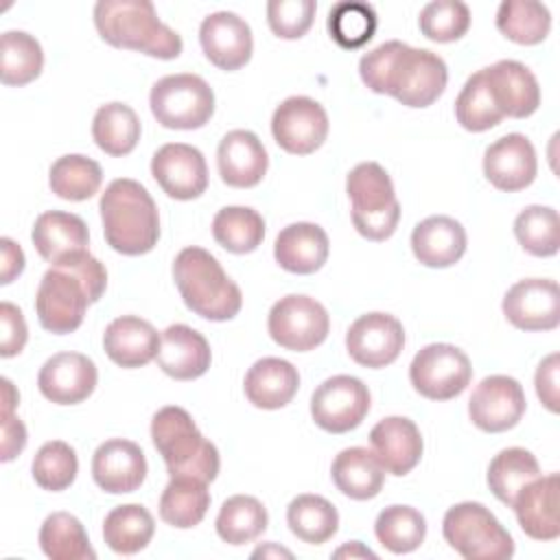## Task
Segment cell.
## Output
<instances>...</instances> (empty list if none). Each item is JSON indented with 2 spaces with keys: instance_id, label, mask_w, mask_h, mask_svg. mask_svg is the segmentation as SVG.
I'll list each match as a JSON object with an SVG mask.
<instances>
[{
  "instance_id": "obj_1",
  "label": "cell",
  "mask_w": 560,
  "mask_h": 560,
  "mask_svg": "<svg viewBox=\"0 0 560 560\" xmlns=\"http://www.w3.org/2000/svg\"><path fill=\"white\" fill-rule=\"evenodd\" d=\"M361 81L376 94H389L407 107H429L446 90L448 68L427 48L392 39L365 52L359 61Z\"/></svg>"
},
{
  "instance_id": "obj_2",
  "label": "cell",
  "mask_w": 560,
  "mask_h": 560,
  "mask_svg": "<svg viewBox=\"0 0 560 560\" xmlns=\"http://www.w3.org/2000/svg\"><path fill=\"white\" fill-rule=\"evenodd\" d=\"M105 287L107 271L90 249L50 265L42 276L35 295V311L42 328L52 335L74 332L83 324L88 306L101 300Z\"/></svg>"
},
{
  "instance_id": "obj_3",
  "label": "cell",
  "mask_w": 560,
  "mask_h": 560,
  "mask_svg": "<svg viewBox=\"0 0 560 560\" xmlns=\"http://www.w3.org/2000/svg\"><path fill=\"white\" fill-rule=\"evenodd\" d=\"M107 245L125 256H142L158 245L160 214L149 190L129 177L114 179L98 201Z\"/></svg>"
},
{
  "instance_id": "obj_4",
  "label": "cell",
  "mask_w": 560,
  "mask_h": 560,
  "mask_svg": "<svg viewBox=\"0 0 560 560\" xmlns=\"http://www.w3.org/2000/svg\"><path fill=\"white\" fill-rule=\"evenodd\" d=\"M94 26L109 46L158 59H175L184 48L179 33L158 18L149 0H98Z\"/></svg>"
},
{
  "instance_id": "obj_5",
  "label": "cell",
  "mask_w": 560,
  "mask_h": 560,
  "mask_svg": "<svg viewBox=\"0 0 560 560\" xmlns=\"http://www.w3.org/2000/svg\"><path fill=\"white\" fill-rule=\"evenodd\" d=\"M173 278L184 304L203 319L228 322L243 306L238 284L203 247H184L175 256Z\"/></svg>"
},
{
  "instance_id": "obj_6",
  "label": "cell",
  "mask_w": 560,
  "mask_h": 560,
  "mask_svg": "<svg viewBox=\"0 0 560 560\" xmlns=\"http://www.w3.org/2000/svg\"><path fill=\"white\" fill-rule=\"evenodd\" d=\"M151 440L171 477H197L206 483L219 475V451L201 435L190 413L177 405L162 407L151 420Z\"/></svg>"
},
{
  "instance_id": "obj_7",
  "label": "cell",
  "mask_w": 560,
  "mask_h": 560,
  "mask_svg": "<svg viewBox=\"0 0 560 560\" xmlns=\"http://www.w3.org/2000/svg\"><path fill=\"white\" fill-rule=\"evenodd\" d=\"M346 192L352 201V223L368 241L389 238L400 221V203L392 177L376 162L357 164L346 177Z\"/></svg>"
},
{
  "instance_id": "obj_8",
  "label": "cell",
  "mask_w": 560,
  "mask_h": 560,
  "mask_svg": "<svg viewBox=\"0 0 560 560\" xmlns=\"http://www.w3.org/2000/svg\"><path fill=\"white\" fill-rule=\"evenodd\" d=\"M444 540L466 560H505L514 553V540L499 518L477 501H462L446 510Z\"/></svg>"
},
{
  "instance_id": "obj_9",
  "label": "cell",
  "mask_w": 560,
  "mask_h": 560,
  "mask_svg": "<svg viewBox=\"0 0 560 560\" xmlns=\"http://www.w3.org/2000/svg\"><path fill=\"white\" fill-rule=\"evenodd\" d=\"M149 105L166 129H199L214 114V92L199 74H168L153 83Z\"/></svg>"
},
{
  "instance_id": "obj_10",
  "label": "cell",
  "mask_w": 560,
  "mask_h": 560,
  "mask_svg": "<svg viewBox=\"0 0 560 560\" xmlns=\"http://www.w3.org/2000/svg\"><path fill=\"white\" fill-rule=\"evenodd\" d=\"M470 359L453 343H429L409 365L413 389L429 400H451L459 396L470 385Z\"/></svg>"
},
{
  "instance_id": "obj_11",
  "label": "cell",
  "mask_w": 560,
  "mask_h": 560,
  "mask_svg": "<svg viewBox=\"0 0 560 560\" xmlns=\"http://www.w3.org/2000/svg\"><path fill=\"white\" fill-rule=\"evenodd\" d=\"M267 330L280 348L306 352L326 341L330 317L324 304H319L315 298L291 293L271 306Z\"/></svg>"
},
{
  "instance_id": "obj_12",
  "label": "cell",
  "mask_w": 560,
  "mask_h": 560,
  "mask_svg": "<svg viewBox=\"0 0 560 560\" xmlns=\"http://www.w3.org/2000/svg\"><path fill=\"white\" fill-rule=\"evenodd\" d=\"M370 411L368 385L350 374L326 378L311 396V416L328 433H348L357 429Z\"/></svg>"
},
{
  "instance_id": "obj_13",
  "label": "cell",
  "mask_w": 560,
  "mask_h": 560,
  "mask_svg": "<svg viewBox=\"0 0 560 560\" xmlns=\"http://www.w3.org/2000/svg\"><path fill=\"white\" fill-rule=\"evenodd\" d=\"M271 133L287 153L308 155L317 151L328 136V114L315 98L289 96L271 116Z\"/></svg>"
},
{
  "instance_id": "obj_14",
  "label": "cell",
  "mask_w": 560,
  "mask_h": 560,
  "mask_svg": "<svg viewBox=\"0 0 560 560\" xmlns=\"http://www.w3.org/2000/svg\"><path fill=\"white\" fill-rule=\"evenodd\" d=\"M525 392L521 383L505 374L486 376L468 400L472 424L486 433H501L518 424L525 413Z\"/></svg>"
},
{
  "instance_id": "obj_15",
  "label": "cell",
  "mask_w": 560,
  "mask_h": 560,
  "mask_svg": "<svg viewBox=\"0 0 560 560\" xmlns=\"http://www.w3.org/2000/svg\"><path fill=\"white\" fill-rule=\"evenodd\" d=\"M405 346L402 324L389 313H365L346 332V350L363 368H385L398 359Z\"/></svg>"
},
{
  "instance_id": "obj_16",
  "label": "cell",
  "mask_w": 560,
  "mask_h": 560,
  "mask_svg": "<svg viewBox=\"0 0 560 560\" xmlns=\"http://www.w3.org/2000/svg\"><path fill=\"white\" fill-rule=\"evenodd\" d=\"M151 175L160 188L179 201L197 199L208 188V166L203 153L184 142H168L153 153Z\"/></svg>"
},
{
  "instance_id": "obj_17",
  "label": "cell",
  "mask_w": 560,
  "mask_h": 560,
  "mask_svg": "<svg viewBox=\"0 0 560 560\" xmlns=\"http://www.w3.org/2000/svg\"><path fill=\"white\" fill-rule=\"evenodd\" d=\"M505 319L521 330H553L560 324V289L549 278H525L503 295Z\"/></svg>"
},
{
  "instance_id": "obj_18",
  "label": "cell",
  "mask_w": 560,
  "mask_h": 560,
  "mask_svg": "<svg viewBox=\"0 0 560 560\" xmlns=\"http://www.w3.org/2000/svg\"><path fill=\"white\" fill-rule=\"evenodd\" d=\"M98 381L94 361L81 352H57L42 365L37 387L55 405H77L92 396Z\"/></svg>"
},
{
  "instance_id": "obj_19",
  "label": "cell",
  "mask_w": 560,
  "mask_h": 560,
  "mask_svg": "<svg viewBox=\"0 0 560 560\" xmlns=\"http://www.w3.org/2000/svg\"><path fill=\"white\" fill-rule=\"evenodd\" d=\"M199 42L210 63L228 72L243 68L252 59L254 50L249 24L232 11L206 15L199 26Z\"/></svg>"
},
{
  "instance_id": "obj_20",
  "label": "cell",
  "mask_w": 560,
  "mask_h": 560,
  "mask_svg": "<svg viewBox=\"0 0 560 560\" xmlns=\"http://www.w3.org/2000/svg\"><path fill=\"white\" fill-rule=\"evenodd\" d=\"M536 149L523 133L501 136L483 153V175L503 192L527 188L536 179Z\"/></svg>"
},
{
  "instance_id": "obj_21",
  "label": "cell",
  "mask_w": 560,
  "mask_h": 560,
  "mask_svg": "<svg viewBox=\"0 0 560 560\" xmlns=\"http://www.w3.org/2000/svg\"><path fill=\"white\" fill-rule=\"evenodd\" d=\"M92 477L109 494L133 492L147 477V457L131 440H105L92 455Z\"/></svg>"
},
{
  "instance_id": "obj_22",
  "label": "cell",
  "mask_w": 560,
  "mask_h": 560,
  "mask_svg": "<svg viewBox=\"0 0 560 560\" xmlns=\"http://www.w3.org/2000/svg\"><path fill=\"white\" fill-rule=\"evenodd\" d=\"M372 453L385 472L402 477L411 472L422 457V435L413 420L405 416H387L370 431Z\"/></svg>"
},
{
  "instance_id": "obj_23",
  "label": "cell",
  "mask_w": 560,
  "mask_h": 560,
  "mask_svg": "<svg viewBox=\"0 0 560 560\" xmlns=\"http://www.w3.org/2000/svg\"><path fill=\"white\" fill-rule=\"evenodd\" d=\"M558 492H560V477L558 472H549L545 477L532 479L514 497L512 508H514L516 521L529 538L556 540L560 536Z\"/></svg>"
},
{
  "instance_id": "obj_24",
  "label": "cell",
  "mask_w": 560,
  "mask_h": 560,
  "mask_svg": "<svg viewBox=\"0 0 560 560\" xmlns=\"http://www.w3.org/2000/svg\"><path fill=\"white\" fill-rule=\"evenodd\" d=\"M490 94L503 116L527 118L540 105V88L534 72L514 59H501L483 68Z\"/></svg>"
},
{
  "instance_id": "obj_25",
  "label": "cell",
  "mask_w": 560,
  "mask_h": 560,
  "mask_svg": "<svg viewBox=\"0 0 560 560\" xmlns=\"http://www.w3.org/2000/svg\"><path fill=\"white\" fill-rule=\"evenodd\" d=\"M221 179L232 188H252L267 173L269 155L260 138L247 129L228 131L217 149Z\"/></svg>"
},
{
  "instance_id": "obj_26",
  "label": "cell",
  "mask_w": 560,
  "mask_h": 560,
  "mask_svg": "<svg viewBox=\"0 0 560 560\" xmlns=\"http://www.w3.org/2000/svg\"><path fill=\"white\" fill-rule=\"evenodd\" d=\"M158 365L164 374L175 381H192L208 372L212 352L208 339L186 326V324H171L162 332L160 350H158Z\"/></svg>"
},
{
  "instance_id": "obj_27",
  "label": "cell",
  "mask_w": 560,
  "mask_h": 560,
  "mask_svg": "<svg viewBox=\"0 0 560 560\" xmlns=\"http://www.w3.org/2000/svg\"><path fill=\"white\" fill-rule=\"evenodd\" d=\"M35 249L50 265L63 262L74 254L88 252L90 232L79 214L63 210L42 212L31 230Z\"/></svg>"
},
{
  "instance_id": "obj_28",
  "label": "cell",
  "mask_w": 560,
  "mask_h": 560,
  "mask_svg": "<svg viewBox=\"0 0 560 560\" xmlns=\"http://www.w3.org/2000/svg\"><path fill=\"white\" fill-rule=\"evenodd\" d=\"M328 234L317 223L298 221L280 230L273 243L276 262L289 271L308 276L324 267L328 258Z\"/></svg>"
},
{
  "instance_id": "obj_29",
  "label": "cell",
  "mask_w": 560,
  "mask_h": 560,
  "mask_svg": "<svg viewBox=\"0 0 560 560\" xmlns=\"http://www.w3.org/2000/svg\"><path fill=\"white\" fill-rule=\"evenodd\" d=\"M162 335L153 328L151 322L122 315L107 324L103 335L105 354L120 368H142L158 357Z\"/></svg>"
},
{
  "instance_id": "obj_30",
  "label": "cell",
  "mask_w": 560,
  "mask_h": 560,
  "mask_svg": "<svg viewBox=\"0 0 560 560\" xmlns=\"http://www.w3.org/2000/svg\"><path fill=\"white\" fill-rule=\"evenodd\" d=\"M411 249L424 267H451L466 252V230L453 217H427L411 232Z\"/></svg>"
},
{
  "instance_id": "obj_31",
  "label": "cell",
  "mask_w": 560,
  "mask_h": 560,
  "mask_svg": "<svg viewBox=\"0 0 560 560\" xmlns=\"http://www.w3.org/2000/svg\"><path fill=\"white\" fill-rule=\"evenodd\" d=\"M300 374L293 363L278 357L258 359L245 374V396L258 409H280L293 400Z\"/></svg>"
},
{
  "instance_id": "obj_32",
  "label": "cell",
  "mask_w": 560,
  "mask_h": 560,
  "mask_svg": "<svg viewBox=\"0 0 560 560\" xmlns=\"http://www.w3.org/2000/svg\"><path fill=\"white\" fill-rule=\"evenodd\" d=\"M337 490L354 501L374 499L385 481V470L372 451L350 446L337 453L330 468Z\"/></svg>"
},
{
  "instance_id": "obj_33",
  "label": "cell",
  "mask_w": 560,
  "mask_h": 560,
  "mask_svg": "<svg viewBox=\"0 0 560 560\" xmlns=\"http://www.w3.org/2000/svg\"><path fill=\"white\" fill-rule=\"evenodd\" d=\"M208 508V483L197 477H171L160 497V518L177 529H190L199 525Z\"/></svg>"
},
{
  "instance_id": "obj_34",
  "label": "cell",
  "mask_w": 560,
  "mask_h": 560,
  "mask_svg": "<svg viewBox=\"0 0 560 560\" xmlns=\"http://www.w3.org/2000/svg\"><path fill=\"white\" fill-rule=\"evenodd\" d=\"M92 138L107 155L122 158L131 153L140 140V120L129 105L120 101L105 103L94 114Z\"/></svg>"
},
{
  "instance_id": "obj_35",
  "label": "cell",
  "mask_w": 560,
  "mask_h": 560,
  "mask_svg": "<svg viewBox=\"0 0 560 560\" xmlns=\"http://www.w3.org/2000/svg\"><path fill=\"white\" fill-rule=\"evenodd\" d=\"M155 532V521L140 503H127L114 508L103 521L105 545L122 556L142 551Z\"/></svg>"
},
{
  "instance_id": "obj_36",
  "label": "cell",
  "mask_w": 560,
  "mask_h": 560,
  "mask_svg": "<svg viewBox=\"0 0 560 560\" xmlns=\"http://www.w3.org/2000/svg\"><path fill=\"white\" fill-rule=\"evenodd\" d=\"M540 477V466L538 459L534 457L532 451L521 448V446H510L499 451L490 466H488V486L492 494L512 508L514 497L523 486H527L532 479Z\"/></svg>"
},
{
  "instance_id": "obj_37",
  "label": "cell",
  "mask_w": 560,
  "mask_h": 560,
  "mask_svg": "<svg viewBox=\"0 0 560 560\" xmlns=\"http://www.w3.org/2000/svg\"><path fill=\"white\" fill-rule=\"evenodd\" d=\"M39 547L50 560H94L88 532L70 512H52L39 529Z\"/></svg>"
},
{
  "instance_id": "obj_38",
  "label": "cell",
  "mask_w": 560,
  "mask_h": 560,
  "mask_svg": "<svg viewBox=\"0 0 560 560\" xmlns=\"http://www.w3.org/2000/svg\"><path fill=\"white\" fill-rule=\"evenodd\" d=\"M289 529L308 545L330 540L339 529L337 508L319 494H300L287 508Z\"/></svg>"
},
{
  "instance_id": "obj_39",
  "label": "cell",
  "mask_w": 560,
  "mask_h": 560,
  "mask_svg": "<svg viewBox=\"0 0 560 560\" xmlns=\"http://www.w3.org/2000/svg\"><path fill=\"white\" fill-rule=\"evenodd\" d=\"M269 516L265 505L249 494H234L223 501L217 516V534L228 545H245L267 529Z\"/></svg>"
},
{
  "instance_id": "obj_40",
  "label": "cell",
  "mask_w": 560,
  "mask_h": 560,
  "mask_svg": "<svg viewBox=\"0 0 560 560\" xmlns=\"http://www.w3.org/2000/svg\"><path fill=\"white\" fill-rule=\"evenodd\" d=\"M497 28L514 44H540L551 28V13L536 0H505L497 11Z\"/></svg>"
},
{
  "instance_id": "obj_41",
  "label": "cell",
  "mask_w": 560,
  "mask_h": 560,
  "mask_svg": "<svg viewBox=\"0 0 560 560\" xmlns=\"http://www.w3.org/2000/svg\"><path fill=\"white\" fill-rule=\"evenodd\" d=\"M103 171L92 158L68 153L52 162L48 173L50 190L66 201H85L101 188Z\"/></svg>"
},
{
  "instance_id": "obj_42",
  "label": "cell",
  "mask_w": 560,
  "mask_h": 560,
  "mask_svg": "<svg viewBox=\"0 0 560 560\" xmlns=\"http://www.w3.org/2000/svg\"><path fill=\"white\" fill-rule=\"evenodd\" d=\"M214 241L232 254H249L265 238V219L247 206H225L212 219Z\"/></svg>"
},
{
  "instance_id": "obj_43",
  "label": "cell",
  "mask_w": 560,
  "mask_h": 560,
  "mask_svg": "<svg viewBox=\"0 0 560 560\" xmlns=\"http://www.w3.org/2000/svg\"><path fill=\"white\" fill-rule=\"evenodd\" d=\"M44 50L26 31H7L0 39V79L4 85H26L39 77Z\"/></svg>"
},
{
  "instance_id": "obj_44",
  "label": "cell",
  "mask_w": 560,
  "mask_h": 560,
  "mask_svg": "<svg viewBox=\"0 0 560 560\" xmlns=\"http://www.w3.org/2000/svg\"><path fill=\"white\" fill-rule=\"evenodd\" d=\"M374 534L392 553H409L424 542L427 521L411 505H389L376 516Z\"/></svg>"
},
{
  "instance_id": "obj_45",
  "label": "cell",
  "mask_w": 560,
  "mask_h": 560,
  "mask_svg": "<svg viewBox=\"0 0 560 560\" xmlns=\"http://www.w3.org/2000/svg\"><path fill=\"white\" fill-rule=\"evenodd\" d=\"M514 234L521 247L538 258L558 254L560 247V219L549 206H527L514 219Z\"/></svg>"
},
{
  "instance_id": "obj_46",
  "label": "cell",
  "mask_w": 560,
  "mask_h": 560,
  "mask_svg": "<svg viewBox=\"0 0 560 560\" xmlns=\"http://www.w3.org/2000/svg\"><path fill=\"white\" fill-rule=\"evenodd\" d=\"M455 118L466 131H486L497 127L505 116L497 107L483 68L470 74L455 98Z\"/></svg>"
},
{
  "instance_id": "obj_47",
  "label": "cell",
  "mask_w": 560,
  "mask_h": 560,
  "mask_svg": "<svg viewBox=\"0 0 560 560\" xmlns=\"http://www.w3.org/2000/svg\"><path fill=\"white\" fill-rule=\"evenodd\" d=\"M376 24V11L368 2H337L328 11V33L348 50L365 46L374 37Z\"/></svg>"
},
{
  "instance_id": "obj_48",
  "label": "cell",
  "mask_w": 560,
  "mask_h": 560,
  "mask_svg": "<svg viewBox=\"0 0 560 560\" xmlns=\"http://www.w3.org/2000/svg\"><path fill=\"white\" fill-rule=\"evenodd\" d=\"M33 479L39 488L50 492H61L72 486L79 472V459L70 444L61 440H50L42 444L31 466Z\"/></svg>"
},
{
  "instance_id": "obj_49",
  "label": "cell",
  "mask_w": 560,
  "mask_h": 560,
  "mask_svg": "<svg viewBox=\"0 0 560 560\" xmlns=\"http://www.w3.org/2000/svg\"><path fill=\"white\" fill-rule=\"evenodd\" d=\"M420 33L438 44H448L466 35L470 26V9L462 0H435L422 7Z\"/></svg>"
},
{
  "instance_id": "obj_50",
  "label": "cell",
  "mask_w": 560,
  "mask_h": 560,
  "mask_svg": "<svg viewBox=\"0 0 560 560\" xmlns=\"http://www.w3.org/2000/svg\"><path fill=\"white\" fill-rule=\"evenodd\" d=\"M315 0H269L267 22L273 35L282 39H300L313 24Z\"/></svg>"
},
{
  "instance_id": "obj_51",
  "label": "cell",
  "mask_w": 560,
  "mask_h": 560,
  "mask_svg": "<svg viewBox=\"0 0 560 560\" xmlns=\"http://www.w3.org/2000/svg\"><path fill=\"white\" fill-rule=\"evenodd\" d=\"M0 326H2L0 354L4 359L20 354L28 339V328H26L22 311L11 302H2L0 304Z\"/></svg>"
},
{
  "instance_id": "obj_52",
  "label": "cell",
  "mask_w": 560,
  "mask_h": 560,
  "mask_svg": "<svg viewBox=\"0 0 560 560\" xmlns=\"http://www.w3.org/2000/svg\"><path fill=\"white\" fill-rule=\"evenodd\" d=\"M558 370H560V357L556 352L545 357L536 370V394L540 402L553 413H558L560 409L558 407Z\"/></svg>"
},
{
  "instance_id": "obj_53",
  "label": "cell",
  "mask_w": 560,
  "mask_h": 560,
  "mask_svg": "<svg viewBox=\"0 0 560 560\" xmlns=\"http://www.w3.org/2000/svg\"><path fill=\"white\" fill-rule=\"evenodd\" d=\"M26 446V427L13 411H2V462H11Z\"/></svg>"
},
{
  "instance_id": "obj_54",
  "label": "cell",
  "mask_w": 560,
  "mask_h": 560,
  "mask_svg": "<svg viewBox=\"0 0 560 560\" xmlns=\"http://www.w3.org/2000/svg\"><path fill=\"white\" fill-rule=\"evenodd\" d=\"M0 252H2L0 284H9V282H13V278H18L24 271V252L9 236L0 238Z\"/></svg>"
},
{
  "instance_id": "obj_55",
  "label": "cell",
  "mask_w": 560,
  "mask_h": 560,
  "mask_svg": "<svg viewBox=\"0 0 560 560\" xmlns=\"http://www.w3.org/2000/svg\"><path fill=\"white\" fill-rule=\"evenodd\" d=\"M337 558H343V556H350V558H376V553L368 547H363L359 540H352L350 545H343L335 551Z\"/></svg>"
},
{
  "instance_id": "obj_56",
  "label": "cell",
  "mask_w": 560,
  "mask_h": 560,
  "mask_svg": "<svg viewBox=\"0 0 560 560\" xmlns=\"http://www.w3.org/2000/svg\"><path fill=\"white\" fill-rule=\"evenodd\" d=\"M2 411H13L15 405L20 402V394L15 392L13 383L9 378H2Z\"/></svg>"
},
{
  "instance_id": "obj_57",
  "label": "cell",
  "mask_w": 560,
  "mask_h": 560,
  "mask_svg": "<svg viewBox=\"0 0 560 560\" xmlns=\"http://www.w3.org/2000/svg\"><path fill=\"white\" fill-rule=\"evenodd\" d=\"M267 553H276V556H287V558H291V551L278 549V547H260V549H256L252 556H267Z\"/></svg>"
}]
</instances>
